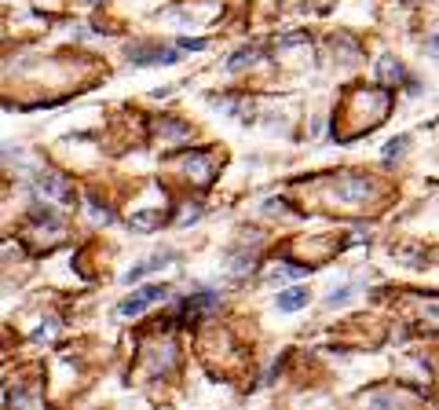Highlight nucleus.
Returning <instances> with one entry per match:
<instances>
[{
  "label": "nucleus",
  "instance_id": "1",
  "mask_svg": "<svg viewBox=\"0 0 439 410\" xmlns=\"http://www.w3.org/2000/svg\"><path fill=\"white\" fill-rule=\"evenodd\" d=\"M128 59H132V66H172L179 62V51L165 44H132Z\"/></svg>",
  "mask_w": 439,
  "mask_h": 410
},
{
  "label": "nucleus",
  "instance_id": "2",
  "mask_svg": "<svg viewBox=\"0 0 439 410\" xmlns=\"http://www.w3.org/2000/svg\"><path fill=\"white\" fill-rule=\"evenodd\" d=\"M169 297V289L165 286H143V289H136L132 297H125L121 304H118V312L121 315H143L150 304H158V301H165Z\"/></svg>",
  "mask_w": 439,
  "mask_h": 410
},
{
  "label": "nucleus",
  "instance_id": "3",
  "mask_svg": "<svg viewBox=\"0 0 439 410\" xmlns=\"http://www.w3.org/2000/svg\"><path fill=\"white\" fill-rule=\"evenodd\" d=\"M312 301V293H307L304 286H293V289H282L275 297V308L278 312H301V308Z\"/></svg>",
  "mask_w": 439,
  "mask_h": 410
},
{
  "label": "nucleus",
  "instance_id": "4",
  "mask_svg": "<svg viewBox=\"0 0 439 410\" xmlns=\"http://www.w3.org/2000/svg\"><path fill=\"white\" fill-rule=\"evenodd\" d=\"M169 256H172V253H158V256H150V260H143V264H136V267H132V271H128V275H125V282H128V286H132V282H139V278H147V275H154V271H161V267H165V260H169Z\"/></svg>",
  "mask_w": 439,
  "mask_h": 410
},
{
  "label": "nucleus",
  "instance_id": "5",
  "mask_svg": "<svg viewBox=\"0 0 439 410\" xmlns=\"http://www.w3.org/2000/svg\"><path fill=\"white\" fill-rule=\"evenodd\" d=\"M33 187L41 190V195H48V198H70V187L62 184L59 176H51V172H44V176H37L33 179Z\"/></svg>",
  "mask_w": 439,
  "mask_h": 410
},
{
  "label": "nucleus",
  "instance_id": "6",
  "mask_svg": "<svg viewBox=\"0 0 439 410\" xmlns=\"http://www.w3.org/2000/svg\"><path fill=\"white\" fill-rule=\"evenodd\" d=\"M216 304V293L213 289H198L195 297L183 301V312H201V308H213Z\"/></svg>",
  "mask_w": 439,
  "mask_h": 410
},
{
  "label": "nucleus",
  "instance_id": "7",
  "mask_svg": "<svg viewBox=\"0 0 439 410\" xmlns=\"http://www.w3.org/2000/svg\"><path fill=\"white\" fill-rule=\"evenodd\" d=\"M253 59H256V51H249V48H245V51H238V55L227 62V70H231V73H238V70H245V66H249Z\"/></svg>",
  "mask_w": 439,
  "mask_h": 410
},
{
  "label": "nucleus",
  "instance_id": "8",
  "mask_svg": "<svg viewBox=\"0 0 439 410\" xmlns=\"http://www.w3.org/2000/svg\"><path fill=\"white\" fill-rule=\"evenodd\" d=\"M348 301H352V286H341V289H333L330 297H326V308H341Z\"/></svg>",
  "mask_w": 439,
  "mask_h": 410
},
{
  "label": "nucleus",
  "instance_id": "9",
  "mask_svg": "<svg viewBox=\"0 0 439 410\" xmlns=\"http://www.w3.org/2000/svg\"><path fill=\"white\" fill-rule=\"evenodd\" d=\"M403 147H406V136H395V139H392V143H388V147H384V161H395V154H399V150H403Z\"/></svg>",
  "mask_w": 439,
  "mask_h": 410
},
{
  "label": "nucleus",
  "instance_id": "10",
  "mask_svg": "<svg viewBox=\"0 0 439 410\" xmlns=\"http://www.w3.org/2000/svg\"><path fill=\"white\" fill-rule=\"evenodd\" d=\"M381 77H395V81H399V77H403V66H395V62L384 59V62H381Z\"/></svg>",
  "mask_w": 439,
  "mask_h": 410
},
{
  "label": "nucleus",
  "instance_id": "11",
  "mask_svg": "<svg viewBox=\"0 0 439 410\" xmlns=\"http://www.w3.org/2000/svg\"><path fill=\"white\" fill-rule=\"evenodd\" d=\"M179 48H187V51H201V48H205V41H190V37H187V41H179Z\"/></svg>",
  "mask_w": 439,
  "mask_h": 410
}]
</instances>
